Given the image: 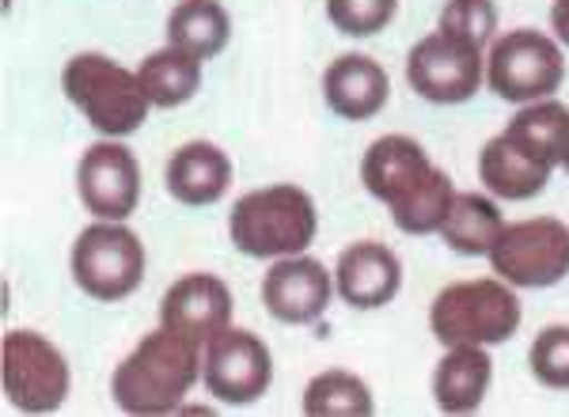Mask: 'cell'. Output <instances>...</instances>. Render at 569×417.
<instances>
[{"instance_id": "6da1fadb", "label": "cell", "mask_w": 569, "mask_h": 417, "mask_svg": "<svg viewBox=\"0 0 569 417\" xmlns=\"http://www.w3.org/2000/svg\"><path fill=\"white\" fill-rule=\"evenodd\" d=\"M198 373L201 360L194 341L160 327L156 334H144L141 346L114 368L110 391H114V403L126 414H171L194 387Z\"/></svg>"}, {"instance_id": "7a4b0ae2", "label": "cell", "mask_w": 569, "mask_h": 417, "mask_svg": "<svg viewBox=\"0 0 569 417\" xmlns=\"http://www.w3.org/2000/svg\"><path fill=\"white\" fill-rule=\"evenodd\" d=\"M319 228L316 201L300 187H266L236 201L228 231L232 244L251 258H289L311 247Z\"/></svg>"}, {"instance_id": "3957f363", "label": "cell", "mask_w": 569, "mask_h": 417, "mask_svg": "<svg viewBox=\"0 0 569 417\" xmlns=\"http://www.w3.org/2000/svg\"><path fill=\"white\" fill-rule=\"evenodd\" d=\"M520 327V300L509 281H460L437 292L429 330L440 346H501Z\"/></svg>"}, {"instance_id": "277c9868", "label": "cell", "mask_w": 569, "mask_h": 417, "mask_svg": "<svg viewBox=\"0 0 569 417\" xmlns=\"http://www.w3.org/2000/svg\"><path fill=\"white\" fill-rule=\"evenodd\" d=\"M66 96L84 110V118L107 137H130L141 129L149 115V96L141 88V77L122 64H114L103 53H80L61 72Z\"/></svg>"}, {"instance_id": "5b68a950", "label": "cell", "mask_w": 569, "mask_h": 417, "mask_svg": "<svg viewBox=\"0 0 569 417\" xmlns=\"http://www.w3.org/2000/svg\"><path fill=\"white\" fill-rule=\"evenodd\" d=\"M0 384L16 410L50 414L69 395V365L53 341L34 330H8L0 346Z\"/></svg>"}, {"instance_id": "8992f818", "label": "cell", "mask_w": 569, "mask_h": 417, "mask_svg": "<svg viewBox=\"0 0 569 417\" xmlns=\"http://www.w3.org/2000/svg\"><path fill=\"white\" fill-rule=\"evenodd\" d=\"M72 277L91 300H126L144 277V247L118 220H99L72 247Z\"/></svg>"}, {"instance_id": "52a82bcc", "label": "cell", "mask_w": 569, "mask_h": 417, "mask_svg": "<svg viewBox=\"0 0 569 417\" xmlns=\"http://www.w3.org/2000/svg\"><path fill=\"white\" fill-rule=\"evenodd\" d=\"M493 274L517 289H547L569 274V225L555 217L505 225L490 247Z\"/></svg>"}, {"instance_id": "ba28073f", "label": "cell", "mask_w": 569, "mask_h": 417, "mask_svg": "<svg viewBox=\"0 0 569 417\" xmlns=\"http://www.w3.org/2000/svg\"><path fill=\"white\" fill-rule=\"evenodd\" d=\"M490 88L509 103H531L547 99L562 88L566 61L562 50L539 31H509L490 50Z\"/></svg>"}, {"instance_id": "9c48e42d", "label": "cell", "mask_w": 569, "mask_h": 417, "mask_svg": "<svg viewBox=\"0 0 569 417\" xmlns=\"http://www.w3.org/2000/svg\"><path fill=\"white\" fill-rule=\"evenodd\" d=\"M407 80L421 99L440 107L467 103L482 83V50L448 34H429L407 58Z\"/></svg>"}, {"instance_id": "30bf717a", "label": "cell", "mask_w": 569, "mask_h": 417, "mask_svg": "<svg viewBox=\"0 0 569 417\" xmlns=\"http://www.w3.org/2000/svg\"><path fill=\"white\" fill-rule=\"evenodd\" d=\"M273 379L270 349L251 330H224L206 346V387L228 406H247Z\"/></svg>"}, {"instance_id": "8fae6325", "label": "cell", "mask_w": 569, "mask_h": 417, "mask_svg": "<svg viewBox=\"0 0 569 417\" xmlns=\"http://www.w3.org/2000/svg\"><path fill=\"white\" fill-rule=\"evenodd\" d=\"M80 201L99 220H126L141 201V167L126 145L99 141L77 167Z\"/></svg>"}, {"instance_id": "7c38bea8", "label": "cell", "mask_w": 569, "mask_h": 417, "mask_svg": "<svg viewBox=\"0 0 569 417\" xmlns=\"http://www.w3.org/2000/svg\"><path fill=\"white\" fill-rule=\"evenodd\" d=\"M228 322H232V292L213 274H190L163 292L160 327L194 341L198 349L224 334Z\"/></svg>"}, {"instance_id": "4fadbf2b", "label": "cell", "mask_w": 569, "mask_h": 417, "mask_svg": "<svg viewBox=\"0 0 569 417\" xmlns=\"http://www.w3.org/2000/svg\"><path fill=\"white\" fill-rule=\"evenodd\" d=\"M262 304L281 322H316L330 304V274L316 258L289 255L266 274Z\"/></svg>"}, {"instance_id": "5bb4252c", "label": "cell", "mask_w": 569, "mask_h": 417, "mask_svg": "<svg viewBox=\"0 0 569 417\" xmlns=\"http://www.w3.org/2000/svg\"><path fill=\"white\" fill-rule=\"evenodd\" d=\"M338 292L350 308H383V304L395 300L402 285V266L399 255L383 244H353L342 250L338 258Z\"/></svg>"}, {"instance_id": "9a60e30c", "label": "cell", "mask_w": 569, "mask_h": 417, "mask_svg": "<svg viewBox=\"0 0 569 417\" xmlns=\"http://www.w3.org/2000/svg\"><path fill=\"white\" fill-rule=\"evenodd\" d=\"M327 107L346 122H369L388 107L391 83L388 72L365 53H342L323 77Z\"/></svg>"}, {"instance_id": "2e32d148", "label": "cell", "mask_w": 569, "mask_h": 417, "mask_svg": "<svg viewBox=\"0 0 569 417\" xmlns=\"http://www.w3.org/2000/svg\"><path fill=\"white\" fill-rule=\"evenodd\" d=\"M429 171H433V163H429L426 148L418 141H410V137H399V133L372 141V148L365 152V163H361L365 187H369L372 198L388 201V206H395L410 187H418Z\"/></svg>"}, {"instance_id": "e0dca14e", "label": "cell", "mask_w": 569, "mask_h": 417, "mask_svg": "<svg viewBox=\"0 0 569 417\" xmlns=\"http://www.w3.org/2000/svg\"><path fill=\"white\" fill-rule=\"evenodd\" d=\"M232 182V163L209 141L182 145L168 160V193L182 206H213L228 193Z\"/></svg>"}, {"instance_id": "ac0fdd59", "label": "cell", "mask_w": 569, "mask_h": 417, "mask_svg": "<svg viewBox=\"0 0 569 417\" xmlns=\"http://www.w3.org/2000/svg\"><path fill=\"white\" fill-rule=\"evenodd\" d=\"M479 175L486 190L509 201L536 198L550 182V167L543 160H536L528 148H520L509 133H498L493 141H486L479 156Z\"/></svg>"}, {"instance_id": "d6986e66", "label": "cell", "mask_w": 569, "mask_h": 417, "mask_svg": "<svg viewBox=\"0 0 569 417\" xmlns=\"http://www.w3.org/2000/svg\"><path fill=\"white\" fill-rule=\"evenodd\" d=\"M493 379V360L486 346H452V354L437 365L433 395L445 414H471L482 406Z\"/></svg>"}, {"instance_id": "ffe728a7", "label": "cell", "mask_w": 569, "mask_h": 417, "mask_svg": "<svg viewBox=\"0 0 569 417\" xmlns=\"http://www.w3.org/2000/svg\"><path fill=\"white\" fill-rule=\"evenodd\" d=\"M232 34V20L217 0H179L168 16V39L179 50L194 53V58L209 61L228 46Z\"/></svg>"}, {"instance_id": "44dd1931", "label": "cell", "mask_w": 569, "mask_h": 417, "mask_svg": "<svg viewBox=\"0 0 569 417\" xmlns=\"http://www.w3.org/2000/svg\"><path fill=\"white\" fill-rule=\"evenodd\" d=\"M137 77H141V88L152 107H182L201 88V58L179 50V46H163L144 58Z\"/></svg>"}, {"instance_id": "7402d4cb", "label": "cell", "mask_w": 569, "mask_h": 417, "mask_svg": "<svg viewBox=\"0 0 569 417\" xmlns=\"http://www.w3.org/2000/svg\"><path fill=\"white\" fill-rule=\"evenodd\" d=\"M505 133H509L520 148H528L536 160L555 167V163H562L569 152V107L555 103V99L525 107L517 118H512Z\"/></svg>"}, {"instance_id": "603a6c76", "label": "cell", "mask_w": 569, "mask_h": 417, "mask_svg": "<svg viewBox=\"0 0 569 417\" xmlns=\"http://www.w3.org/2000/svg\"><path fill=\"white\" fill-rule=\"evenodd\" d=\"M501 228L505 220L490 198H482V193H456L452 212H448L440 236H445V244L452 250H460V255H490Z\"/></svg>"}, {"instance_id": "cb8c5ba5", "label": "cell", "mask_w": 569, "mask_h": 417, "mask_svg": "<svg viewBox=\"0 0 569 417\" xmlns=\"http://www.w3.org/2000/svg\"><path fill=\"white\" fill-rule=\"evenodd\" d=\"M452 201H456L452 179H448L440 167H433L418 187H410L395 201L391 217H395V225L402 231H410V236H429V231L445 228L448 212H452Z\"/></svg>"}, {"instance_id": "d4e9b609", "label": "cell", "mask_w": 569, "mask_h": 417, "mask_svg": "<svg viewBox=\"0 0 569 417\" xmlns=\"http://www.w3.org/2000/svg\"><path fill=\"white\" fill-rule=\"evenodd\" d=\"M376 410L372 391L365 379L353 373H323L308 384L305 391V414L308 417H369Z\"/></svg>"}, {"instance_id": "484cf974", "label": "cell", "mask_w": 569, "mask_h": 417, "mask_svg": "<svg viewBox=\"0 0 569 417\" xmlns=\"http://www.w3.org/2000/svg\"><path fill=\"white\" fill-rule=\"evenodd\" d=\"M498 31V8L493 0H448L440 12V34L460 39L475 50H482Z\"/></svg>"}, {"instance_id": "4316f807", "label": "cell", "mask_w": 569, "mask_h": 417, "mask_svg": "<svg viewBox=\"0 0 569 417\" xmlns=\"http://www.w3.org/2000/svg\"><path fill=\"white\" fill-rule=\"evenodd\" d=\"M395 8H399V0H327L330 23L353 39L383 31L395 20Z\"/></svg>"}, {"instance_id": "83f0119b", "label": "cell", "mask_w": 569, "mask_h": 417, "mask_svg": "<svg viewBox=\"0 0 569 417\" xmlns=\"http://www.w3.org/2000/svg\"><path fill=\"white\" fill-rule=\"evenodd\" d=\"M528 360L539 384L555 387V391H569V327H547L531 341Z\"/></svg>"}, {"instance_id": "f1b7e54d", "label": "cell", "mask_w": 569, "mask_h": 417, "mask_svg": "<svg viewBox=\"0 0 569 417\" xmlns=\"http://www.w3.org/2000/svg\"><path fill=\"white\" fill-rule=\"evenodd\" d=\"M550 27H555L558 42L569 46V0H555V8H550Z\"/></svg>"}, {"instance_id": "f546056e", "label": "cell", "mask_w": 569, "mask_h": 417, "mask_svg": "<svg viewBox=\"0 0 569 417\" xmlns=\"http://www.w3.org/2000/svg\"><path fill=\"white\" fill-rule=\"evenodd\" d=\"M562 167H566V171H569V152H566V160H562Z\"/></svg>"}]
</instances>
